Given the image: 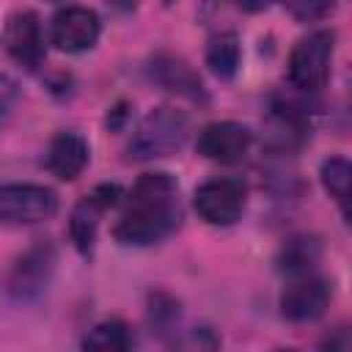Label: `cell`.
Listing matches in <instances>:
<instances>
[{
    "mask_svg": "<svg viewBox=\"0 0 352 352\" xmlns=\"http://www.w3.org/2000/svg\"><path fill=\"white\" fill-rule=\"evenodd\" d=\"M16 99H19V85L8 74H0V116L11 113V107L16 104Z\"/></svg>",
    "mask_w": 352,
    "mask_h": 352,
    "instance_id": "20",
    "label": "cell"
},
{
    "mask_svg": "<svg viewBox=\"0 0 352 352\" xmlns=\"http://www.w3.org/2000/svg\"><path fill=\"white\" fill-rule=\"evenodd\" d=\"M113 116H116V118H107V126H110V129H121V124H124V118H126L129 113L124 110V104H118V107H113Z\"/></svg>",
    "mask_w": 352,
    "mask_h": 352,
    "instance_id": "22",
    "label": "cell"
},
{
    "mask_svg": "<svg viewBox=\"0 0 352 352\" xmlns=\"http://www.w3.org/2000/svg\"><path fill=\"white\" fill-rule=\"evenodd\" d=\"M107 3H110L116 11H124V14H126V11H135V8L140 6V0H107Z\"/></svg>",
    "mask_w": 352,
    "mask_h": 352,
    "instance_id": "23",
    "label": "cell"
},
{
    "mask_svg": "<svg viewBox=\"0 0 352 352\" xmlns=\"http://www.w3.org/2000/svg\"><path fill=\"white\" fill-rule=\"evenodd\" d=\"M349 162L346 157H330L322 162V170H319V182L324 187V192L338 204L341 214L346 217V198H349Z\"/></svg>",
    "mask_w": 352,
    "mask_h": 352,
    "instance_id": "17",
    "label": "cell"
},
{
    "mask_svg": "<svg viewBox=\"0 0 352 352\" xmlns=\"http://www.w3.org/2000/svg\"><path fill=\"white\" fill-rule=\"evenodd\" d=\"M248 204V187L242 179H209L204 182L195 195H192V206L198 212V217L209 226H234Z\"/></svg>",
    "mask_w": 352,
    "mask_h": 352,
    "instance_id": "6",
    "label": "cell"
},
{
    "mask_svg": "<svg viewBox=\"0 0 352 352\" xmlns=\"http://www.w3.org/2000/svg\"><path fill=\"white\" fill-rule=\"evenodd\" d=\"M121 201V187L118 184H99L91 190L69 217V236L80 253H91L96 245V231L107 209H113Z\"/></svg>",
    "mask_w": 352,
    "mask_h": 352,
    "instance_id": "10",
    "label": "cell"
},
{
    "mask_svg": "<svg viewBox=\"0 0 352 352\" xmlns=\"http://www.w3.org/2000/svg\"><path fill=\"white\" fill-rule=\"evenodd\" d=\"M47 3H66V0H47Z\"/></svg>",
    "mask_w": 352,
    "mask_h": 352,
    "instance_id": "24",
    "label": "cell"
},
{
    "mask_svg": "<svg viewBox=\"0 0 352 352\" xmlns=\"http://www.w3.org/2000/svg\"><path fill=\"white\" fill-rule=\"evenodd\" d=\"M242 11H248V14H258V11H264V8H270L275 0H234Z\"/></svg>",
    "mask_w": 352,
    "mask_h": 352,
    "instance_id": "21",
    "label": "cell"
},
{
    "mask_svg": "<svg viewBox=\"0 0 352 352\" xmlns=\"http://www.w3.org/2000/svg\"><path fill=\"white\" fill-rule=\"evenodd\" d=\"M132 346H135V333L121 319H104L94 324L82 338V349L91 352H126Z\"/></svg>",
    "mask_w": 352,
    "mask_h": 352,
    "instance_id": "16",
    "label": "cell"
},
{
    "mask_svg": "<svg viewBox=\"0 0 352 352\" xmlns=\"http://www.w3.org/2000/svg\"><path fill=\"white\" fill-rule=\"evenodd\" d=\"M322 261V242L314 234H297L289 236L280 250H278V270L289 278L294 275H305V272H316V264Z\"/></svg>",
    "mask_w": 352,
    "mask_h": 352,
    "instance_id": "14",
    "label": "cell"
},
{
    "mask_svg": "<svg viewBox=\"0 0 352 352\" xmlns=\"http://www.w3.org/2000/svg\"><path fill=\"white\" fill-rule=\"evenodd\" d=\"M336 52L333 30H314L300 38L289 55V82L302 94H319L330 80Z\"/></svg>",
    "mask_w": 352,
    "mask_h": 352,
    "instance_id": "3",
    "label": "cell"
},
{
    "mask_svg": "<svg viewBox=\"0 0 352 352\" xmlns=\"http://www.w3.org/2000/svg\"><path fill=\"white\" fill-rule=\"evenodd\" d=\"M190 138V118L176 107H154L132 132L126 154L129 160H160L176 154Z\"/></svg>",
    "mask_w": 352,
    "mask_h": 352,
    "instance_id": "2",
    "label": "cell"
},
{
    "mask_svg": "<svg viewBox=\"0 0 352 352\" xmlns=\"http://www.w3.org/2000/svg\"><path fill=\"white\" fill-rule=\"evenodd\" d=\"M88 160H91V148L80 132H58L47 146L44 168L60 182H74L85 170Z\"/></svg>",
    "mask_w": 352,
    "mask_h": 352,
    "instance_id": "13",
    "label": "cell"
},
{
    "mask_svg": "<svg viewBox=\"0 0 352 352\" xmlns=\"http://www.w3.org/2000/svg\"><path fill=\"white\" fill-rule=\"evenodd\" d=\"M184 220L179 201V182L165 173H143L124 201V212L113 228L116 242L129 248H148L179 231Z\"/></svg>",
    "mask_w": 352,
    "mask_h": 352,
    "instance_id": "1",
    "label": "cell"
},
{
    "mask_svg": "<svg viewBox=\"0 0 352 352\" xmlns=\"http://www.w3.org/2000/svg\"><path fill=\"white\" fill-rule=\"evenodd\" d=\"M148 77L162 91L190 99V102H206V88L198 77V72L173 52H157L148 60Z\"/></svg>",
    "mask_w": 352,
    "mask_h": 352,
    "instance_id": "12",
    "label": "cell"
},
{
    "mask_svg": "<svg viewBox=\"0 0 352 352\" xmlns=\"http://www.w3.org/2000/svg\"><path fill=\"white\" fill-rule=\"evenodd\" d=\"M102 33V22L94 8L85 6H66L50 22V41L69 55L88 52Z\"/></svg>",
    "mask_w": 352,
    "mask_h": 352,
    "instance_id": "9",
    "label": "cell"
},
{
    "mask_svg": "<svg viewBox=\"0 0 352 352\" xmlns=\"http://www.w3.org/2000/svg\"><path fill=\"white\" fill-rule=\"evenodd\" d=\"M176 322H179V302L170 294H165V292L151 294L148 297V324H151V330L165 333Z\"/></svg>",
    "mask_w": 352,
    "mask_h": 352,
    "instance_id": "18",
    "label": "cell"
},
{
    "mask_svg": "<svg viewBox=\"0 0 352 352\" xmlns=\"http://www.w3.org/2000/svg\"><path fill=\"white\" fill-rule=\"evenodd\" d=\"M0 44L16 66L28 72L38 69L44 60V30L38 16L33 11H14L3 25Z\"/></svg>",
    "mask_w": 352,
    "mask_h": 352,
    "instance_id": "8",
    "label": "cell"
},
{
    "mask_svg": "<svg viewBox=\"0 0 352 352\" xmlns=\"http://www.w3.org/2000/svg\"><path fill=\"white\" fill-rule=\"evenodd\" d=\"M55 264H58V250L52 248V242L44 239V242L30 245L8 267V275H6L8 297L14 302H33V300H38L50 289V283H52Z\"/></svg>",
    "mask_w": 352,
    "mask_h": 352,
    "instance_id": "4",
    "label": "cell"
},
{
    "mask_svg": "<svg viewBox=\"0 0 352 352\" xmlns=\"http://www.w3.org/2000/svg\"><path fill=\"white\" fill-rule=\"evenodd\" d=\"M330 297H333L330 283L316 272H305L289 278V283L278 297V308L286 322L305 324V322H316L327 311Z\"/></svg>",
    "mask_w": 352,
    "mask_h": 352,
    "instance_id": "7",
    "label": "cell"
},
{
    "mask_svg": "<svg viewBox=\"0 0 352 352\" xmlns=\"http://www.w3.org/2000/svg\"><path fill=\"white\" fill-rule=\"evenodd\" d=\"M206 66L217 80H234L242 66V41L236 33L223 30L206 44Z\"/></svg>",
    "mask_w": 352,
    "mask_h": 352,
    "instance_id": "15",
    "label": "cell"
},
{
    "mask_svg": "<svg viewBox=\"0 0 352 352\" xmlns=\"http://www.w3.org/2000/svg\"><path fill=\"white\" fill-rule=\"evenodd\" d=\"M253 146V132L239 121H214L206 124L198 132V154L204 160L220 162V165H236L248 157Z\"/></svg>",
    "mask_w": 352,
    "mask_h": 352,
    "instance_id": "11",
    "label": "cell"
},
{
    "mask_svg": "<svg viewBox=\"0 0 352 352\" xmlns=\"http://www.w3.org/2000/svg\"><path fill=\"white\" fill-rule=\"evenodd\" d=\"M286 6L297 22H319L336 11V0H289Z\"/></svg>",
    "mask_w": 352,
    "mask_h": 352,
    "instance_id": "19",
    "label": "cell"
},
{
    "mask_svg": "<svg viewBox=\"0 0 352 352\" xmlns=\"http://www.w3.org/2000/svg\"><path fill=\"white\" fill-rule=\"evenodd\" d=\"M58 212V192L44 184L11 182L0 184V223L3 226H36Z\"/></svg>",
    "mask_w": 352,
    "mask_h": 352,
    "instance_id": "5",
    "label": "cell"
}]
</instances>
